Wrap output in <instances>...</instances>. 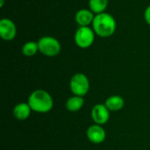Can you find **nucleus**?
<instances>
[{
	"label": "nucleus",
	"instance_id": "obj_1",
	"mask_svg": "<svg viewBox=\"0 0 150 150\" xmlns=\"http://www.w3.org/2000/svg\"><path fill=\"white\" fill-rule=\"evenodd\" d=\"M28 105L32 111L46 113L52 110L54 101L51 95L43 90H36L33 91L28 98Z\"/></svg>",
	"mask_w": 150,
	"mask_h": 150
},
{
	"label": "nucleus",
	"instance_id": "obj_2",
	"mask_svg": "<svg viewBox=\"0 0 150 150\" xmlns=\"http://www.w3.org/2000/svg\"><path fill=\"white\" fill-rule=\"evenodd\" d=\"M93 31L100 37L106 38L112 36L116 30V21L109 13L97 14L92 22Z\"/></svg>",
	"mask_w": 150,
	"mask_h": 150
},
{
	"label": "nucleus",
	"instance_id": "obj_3",
	"mask_svg": "<svg viewBox=\"0 0 150 150\" xmlns=\"http://www.w3.org/2000/svg\"><path fill=\"white\" fill-rule=\"evenodd\" d=\"M39 51L46 56L54 57L60 54L61 44L54 37L44 36L38 41Z\"/></svg>",
	"mask_w": 150,
	"mask_h": 150
},
{
	"label": "nucleus",
	"instance_id": "obj_4",
	"mask_svg": "<svg viewBox=\"0 0 150 150\" xmlns=\"http://www.w3.org/2000/svg\"><path fill=\"white\" fill-rule=\"evenodd\" d=\"M69 87L70 91L75 96L83 97L90 90V82L84 74L76 73L71 77Z\"/></svg>",
	"mask_w": 150,
	"mask_h": 150
},
{
	"label": "nucleus",
	"instance_id": "obj_5",
	"mask_svg": "<svg viewBox=\"0 0 150 150\" xmlns=\"http://www.w3.org/2000/svg\"><path fill=\"white\" fill-rule=\"evenodd\" d=\"M95 40L94 31L89 26H80L75 33V42L81 48H88Z\"/></svg>",
	"mask_w": 150,
	"mask_h": 150
},
{
	"label": "nucleus",
	"instance_id": "obj_6",
	"mask_svg": "<svg viewBox=\"0 0 150 150\" xmlns=\"http://www.w3.org/2000/svg\"><path fill=\"white\" fill-rule=\"evenodd\" d=\"M91 118L95 124L102 126L107 123L110 118V111L105 106V105L103 104H98L96 105L91 111Z\"/></svg>",
	"mask_w": 150,
	"mask_h": 150
},
{
	"label": "nucleus",
	"instance_id": "obj_7",
	"mask_svg": "<svg viewBox=\"0 0 150 150\" xmlns=\"http://www.w3.org/2000/svg\"><path fill=\"white\" fill-rule=\"evenodd\" d=\"M17 29L12 20L9 18H2L0 20V36L4 40H11L15 38Z\"/></svg>",
	"mask_w": 150,
	"mask_h": 150
},
{
	"label": "nucleus",
	"instance_id": "obj_8",
	"mask_svg": "<svg viewBox=\"0 0 150 150\" xmlns=\"http://www.w3.org/2000/svg\"><path fill=\"white\" fill-rule=\"evenodd\" d=\"M86 134H87V137L89 141L95 144L102 143L105 140V136H106V134L104 128L101 126L97 125V124L89 127Z\"/></svg>",
	"mask_w": 150,
	"mask_h": 150
},
{
	"label": "nucleus",
	"instance_id": "obj_9",
	"mask_svg": "<svg viewBox=\"0 0 150 150\" xmlns=\"http://www.w3.org/2000/svg\"><path fill=\"white\" fill-rule=\"evenodd\" d=\"M95 16L93 12L87 9H82L76 13V22L80 26H88L90 24H92Z\"/></svg>",
	"mask_w": 150,
	"mask_h": 150
},
{
	"label": "nucleus",
	"instance_id": "obj_10",
	"mask_svg": "<svg viewBox=\"0 0 150 150\" xmlns=\"http://www.w3.org/2000/svg\"><path fill=\"white\" fill-rule=\"evenodd\" d=\"M31 107L28 103H19L13 109V115L18 120H26L31 113Z\"/></svg>",
	"mask_w": 150,
	"mask_h": 150
},
{
	"label": "nucleus",
	"instance_id": "obj_11",
	"mask_svg": "<svg viewBox=\"0 0 150 150\" xmlns=\"http://www.w3.org/2000/svg\"><path fill=\"white\" fill-rule=\"evenodd\" d=\"M105 105L109 109V111L117 112V111L121 110L124 107L125 101H124V99L121 97L117 96V95H114V96L109 97L106 99Z\"/></svg>",
	"mask_w": 150,
	"mask_h": 150
},
{
	"label": "nucleus",
	"instance_id": "obj_12",
	"mask_svg": "<svg viewBox=\"0 0 150 150\" xmlns=\"http://www.w3.org/2000/svg\"><path fill=\"white\" fill-rule=\"evenodd\" d=\"M84 100L83 97H79V96H73L69 98L67 102H66V108L69 112H77L82 109L83 106Z\"/></svg>",
	"mask_w": 150,
	"mask_h": 150
},
{
	"label": "nucleus",
	"instance_id": "obj_13",
	"mask_svg": "<svg viewBox=\"0 0 150 150\" xmlns=\"http://www.w3.org/2000/svg\"><path fill=\"white\" fill-rule=\"evenodd\" d=\"M108 4V0H90L89 6L92 12L99 14L103 13Z\"/></svg>",
	"mask_w": 150,
	"mask_h": 150
},
{
	"label": "nucleus",
	"instance_id": "obj_14",
	"mask_svg": "<svg viewBox=\"0 0 150 150\" xmlns=\"http://www.w3.org/2000/svg\"><path fill=\"white\" fill-rule=\"evenodd\" d=\"M39 51V46L38 43L33 41H28L24 44L22 47V53L25 56H33L37 52Z\"/></svg>",
	"mask_w": 150,
	"mask_h": 150
},
{
	"label": "nucleus",
	"instance_id": "obj_15",
	"mask_svg": "<svg viewBox=\"0 0 150 150\" xmlns=\"http://www.w3.org/2000/svg\"><path fill=\"white\" fill-rule=\"evenodd\" d=\"M144 18H145V21L150 25V5H149L145 11V13H144Z\"/></svg>",
	"mask_w": 150,
	"mask_h": 150
},
{
	"label": "nucleus",
	"instance_id": "obj_16",
	"mask_svg": "<svg viewBox=\"0 0 150 150\" xmlns=\"http://www.w3.org/2000/svg\"><path fill=\"white\" fill-rule=\"evenodd\" d=\"M4 0H1V3H0V7H3V5H4Z\"/></svg>",
	"mask_w": 150,
	"mask_h": 150
}]
</instances>
